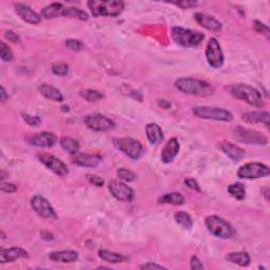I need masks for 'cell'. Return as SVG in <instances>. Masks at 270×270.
I'll list each match as a JSON object with an SVG mask.
<instances>
[{"label": "cell", "instance_id": "cell-1", "mask_svg": "<svg viewBox=\"0 0 270 270\" xmlns=\"http://www.w3.org/2000/svg\"><path fill=\"white\" fill-rule=\"evenodd\" d=\"M175 87L179 91L201 97L210 96L215 93V89L209 83L202 79H196L191 77H183L175 80Z\"/></svg>", "mask_w": 270, "mask_h": 270}, {"label": "cell", "instance_id": "cell-2", "mask_svg": "<svg viewBox=\"0 0 270 270\" xmlns=\"http://www.w3.org/2000/svg\"><path fill=\"white\" fill-rule=\"evenodd\" d=\"M228 92L233 97L238 98L256 108H261L264 106L263 97L260 91L246 84H235L227 87Z\"/></svg>", "mask_w": 270, "mask_h": 270}, {"label": "cell", "instance_id": "cell-3", "mask_svg": "<svg viewBox=\"0 0 270 270\" xmlns=\"http://www.w3.org/2000/svg\"><path fill=\"white\" fill-rule=\"evenodd\" d=\"M87 4L95 17L100 16L115 17L120 15L125 9V3L120 0H91Z\"/></svg>", "mask_w": 270, "mask_h": 270}, {"label": "cell", "instance_id": "cell-4", "mask_svg": "<svg viewBox=\"0 0 270 270\" xmlns=\"http://www.w3.org/2000/svg\"><path fill=\"white\" fill-rule=\"evenodd\" d=\"M171 37L176 45L183 48L198 47L205 39V35L203 33L182 27H173L171 29Z\"/></svg>", "mask_w": 270, "mask_h": 270}, {"label": "cell", "instance_id": "cell-5", "mask_svg": "<svg viewBox=\"0 0 270 270\" xmlns=\"http://www.w3.org/2000/svg\"><path fill=\"white\" fill-rule=\"evenodd\" d=\"M208 231L219 239H231L235 235L233 227L217 216H209L205 219Z\"/></svg>", "mask_w": 270, "mask_h": 270}, {"label": "cell", "instance_id": "cell-6", "mask_svg": "<svg viewBox=\"0 0 270 270\" xmlns=\"http://www.w3.org/2000/svg\"><path fill=\"white\" fill-rule=\"evenodd\" d=\"M196 117L216 121H232L233 115L230 111L224 108L209 107V106H196L192 109Z\"/></svg>", "mask_w": 270, "mask_h": 270}, {"label": "cell", "instance_id": "cell-7", "mask_svg": "<svg viewBox=\"0 0 270 270\" xmlns=\"http://www.w3.org/2000/svg\"><path fill=\"white\" fill-rule=\"evenodd\" d=\"M113 145L117 150L134 161L141 159L145 152L143 145L134 138H114Z\"/></svg>", "mask_w": 270, "mask_h": 270}, {"label": "cell", "instance_id": "cell-8", "mask_svg": "<svg viewBox=\"0 0 270 270\" xmlns=\"http://www.w3.org/2000/svg\"><path fill=\"white\" fill-rule=\"evenodd\" d=\"M269 167L262 162H247L238 170V176L244 179H256L268 176Z\"/></svg>", "mask_w": 270, "mask_h": 270}, {"label": "cell", "instance_id": "cell-9", "mask_svg": "<svg viewBox=\"0 0 270 270\" xmlns=\"http://www.w3.org/2000/svg\"><path fill=\"white\" fill-rule=\"evenodd\" d=\"M206 59L210 67L219 69L224 64V54L222 48L219 46L218 40L215 37H211L206 46Z\"/></svg>", "mask_w": 270, "mask_h": 270}, {"label": "cell", "instance_id": "cell-10", "mask_svg": "<svg viewBox=\"0 0 270 270\" xmlns=\"http://www.w3.org/2000/svg\"><path fill=\"white\" fill-rule=\"evenodd\" d=\"M84 122L88 129L95 131V132H106V131H109L115 127L113 120L97 113L89 114L84 118Z\"/></svg>", "mask_w": 270, "mask_h": 270}, {"label": "cell", "instance_id": "cell-11", "mask_svg": "<svg viewBox=\"0 0 270 270\" xmlns=\"http://www.w3.org/2000/svg\"><path fill=\"white\" fill-rule=\"evenodd\" d=\"M37 159L40 162L44 163L48 169H50L56 175L65 176L69 174V169L67 166H65V163L59 159L54 157V155L48 154V153H38Z\"/></svg>", "mask_w": 270, "mask_h": 270}, {"label": "cell", "instance_id": "cell-12", "mask_svg": "<svg viewBox=\"0 0 270 270\" xmlns=\"http://www.w3.org/2000/svg\"><path fill=\"white\" fill-rule=\"evenodd\" d=\"M108 188L113 198H115L117 201L129 203L134 199V191L132 188H130L124 182L113 179L109 183Z\"/></svg>", "mask_w": 270, "mask_h": 270}, {"label": "cell", "instance_id": "cell-13", "mask_svg": "<svg viewBox=\"0 0 270 270\" xmlns=\"http://www.w3.org/2000/svg\"><path fill=\"white\" fill-rule=\"evenodd\" d=\"M234 135L235 137H238L240 141L242 142H245L247 144H250V145H262L264 146L267 144V137L262 134L260 132H258V131H253V130H250V129H245L241 126L236 127L234 130Z\"/></svg>", "mask_w": 270, "mask_h": 270}, {"label": "cell", "instance_id": "cell-14", "mask_svg": "<svg viewBox=\"0 0 270 270\" xmlns=\"http://www.w3.org/2000/svg\"><path fill=\"white\" fill-rule=\"evenodd\" d=\"M31 207L36 214L45 218H56L57 215L52 205L42 195H35L31 199Z\"/></svg>", "mask_w": 270, "mask_h": 270}, {"label": "cell", "instance_id": "cell-15", "mask_svg": "<svg viewBox=\"0 0 270 270\" xmlns=\"http://www.w3.org/2000/svg\"><path fill=\"white\" fill-rule=\"evenodd\" d=\"M28 143L31 146L38 147V148H51L57 143V136L54 133L44 131L31 135L28 138Z\"/></svg>", "mask_w": 270, "mask_h": 270}, {"label": "cell", "instance_id": "cell-16", "mask_svg": "<svg viewBox=\"0 0 270 270\" xmlns=\"http://www.w3.org/2000/svg\"><path fill=\"white\" fill-rule=\"evenodd\" d=\"M15 12L19 17L28 23L31 24H38L42 21V17L32 10V7L24 3H16L15 4Z\"/></svg>", "mask_w": 270, "mask_h": 270}, {"label": "cell", "instance_id": "cell-17", "mask_svg": "<svg viewBox=\"0 0 270 270\" xmlns=\"http://www.w3.org/2000/svg\"><path fill=\"white\" fill-rule=\"evenodd\" d=\"M72 162L77 166L86 167V168H95L102 162V158L100 155L77 153L72 155Z\"/></svg>", "mask_w": 270, "mask_h": 270}, {"label": "cell", "instance_id": "cell-18", "mask_svg": "<svg viewBox=\"0 0 270 270\" xmlns=\"http://www.w3.org/2000/svg\"><path fill=\"white\" fill-rule=\"evenodd\" d=\"M179 152V142L177 138L172 137L163 146L161 154V160L163 163H169L172 162Z\"/></svg>", "mask_w": 270, "mask_h": 270}, {"label": "cell", "instance_id": "cell-19", "mask_svg": "<svg viewBox=\"0 0 270 270\" xmlns=\"http://www.w3.org/2000/svg\"><path fill=\"white\" fill-rule=\"evenodd\" d=\"M218 148L222 150L227 157L233 162H239L245 157V150L242 149L241 147L236 146L230 142L223 141L218 144Z\"/></svg>", "mask_w": 270, "mask_h": 270}, {"label": "cell", "instance_id": "cell-20", "mask_svg": "<svg viewBox=\"0 0 270 270\" xmlns=\"http://www.w3.org/2000/svg\"><path fill=\"white\" fill-rule=\"evenodd\" d=\"M194 19L200 26L205 28L206 30L218 32L222 30V23H220L214 16H210L205 13H196L194 15Z\"/></svg>", "mask_w": 270, "mask_h": 270}, {"label": "cell", "instance_id": "cell-21", "mask_svg": "<svg viewBox=\"0 0 270 270\" xmlns=\"http://www.w3.org/2000/svg\"><path fill=\"white\" fill-rule=\"evenodd\" d=\"M22 258H29L28 252L19 247H12L0 250V263H12L16 260Z\"/></svg>", "mask_w": 270, "mask_h": 270}, {"label": "cell", "instance_id": "cell-22", "mask_svg": "<svg viewBox=\"0 0 270 270\" xmlns=\"http://www.w3.org/2000/svg\"><path fill=\"white\" fill-rule=\"evenodd\" d=\"M49 259L56 263H73L78 259V253L74 250H62V251H52L49 255Z\"/></svg>", "mask_w": 270, "mask_h": 270}, {"label": "cell", "instance_id": "cell-23", "mask_svg": "<svg viewBox=\"0 0 270 270\" xmlns=\"http://www.w3.org/2000/svg\"><path fill=\"white\" fill-rule=\"evenodd\" d=\"M244 121L248 124H265L266 127H269V119L270 115L266 111H255V112H247L242 115Z\"/></svg>", "mask_w": 270, "mask_h": 270}, {"label": "cell", "instance_id": "cell-24", "mask_svg": "<svg viewBox=\"0 0 270 270\" xmlns=\"http://www.w3.org/2000/svg\"><path fill=\"white\" fill-rule=\"evenodd\" d=\"M146 135L152 145H159L163 140V132L158 124H148L146 126Z\"/></svg>", "mask_w": 270, "mask_h": 270}, {"label": "cell", "instance_id": "cell-25", "mask_svg": "<svg viewBox=\"0 0 270 270\" xmlns=\"http://www.w3.org/2000/svg\"><path fill=\"white\" fill-rule=\"evenodd\" d=\"M65 6L62 3L59 2H53L51 4L47 5L42 10V17L46 19H54L59 17V16H63Z\"/></svg>", "mask_w": 270, "mask_h": 270}, {"label": "cell", "instance_id": "cell-26", "mask_svg": "<svg viewBox=\"0 0 270 270\" xmlns=\"http://www.w3.org/2000/svg\"><path fill=\"white\" fill-rule=\"evenodd\" d=\"M38 90H39L40 94H42L43 96H45L46 98H48V100H50V101L55 102V103L63 102V95L58 89L44 84V85L39 86Z\"/></svg>", "mask_w": 270, "mask_h": 270}, {"label": "cell", "instance_id": "cell-27", "mask_svg": "<svg viewBox=\"0 0 270 270\" xmlns=\"http://www.w3.org/2000/svg\"><path fill=\"white\" fill-rule=\"evenodd\" d=\"M226 260L232 264L239 265L241 267L248 266L250 264V257L247 252L238 251V252H230L226 256Z\"/></svg>", "mask_w": 270, "mask_h": 270}, {"label": "cell", "instance_id": "cell-28", "mask_svg": "<svg viewBox=\"0 0 270 270\" xmlns=\"http://www.w3.org/2000/svg\"><path fill=\"white\" fill-rule=\"evenodd\" d=\"M160 204H170L173 206H181L184 204L185 199L179 192H170L162 195L158 200Z\"/></svg>", "mask_w": 270, "mask_h": 270}, {"label": "cell", "instance_id": "cell-29", "mask_svg": "<svg viewBox=\"0 0 270 270\" xmlns=\"http://www.w3.org/2000/svg\"><path fill=\"white\" fill-rule=\"evenodd\" d=\"M98 257H100L103 261L107 262V263L111 264H116V263H121V262L126 261V258L124 256L119 255V253L113 252L110 250H106L102 249L98 251Z\"/></svg>", "mask_w": 270, "mask_h": 270}, {"label": "cell", "instance_id": "cell-30", "mask_svg": "<svg viewBox=\"0 0 270 270\" xmlns=\"http://www.w3.org/2000/svg\"><path fill=\"white\" fill-rule=\"evenodd\" d=\"M60 145L62 147V149L71 155H75L79 153L80 146L79 143L76 140H74V138L62 137L60 140Z\"/></svg>", "mask_w": 270, "mask_h": 270}, {"label": "cell", "instance_id": "cell-31", "mask_svg": "<svg viewBox=\"0 0 270 270\" xmlns=\"http://www.w3.org/2000/svg\"><path fill=\"white\" fill-rule=\"evenodd\" d=\"M63 16L64 17L75 18V19H79V20H84V21L89 19V16L85 11L78 9V7H73V6H68V7L65 6Z\"/></svg>", "mask_w": 270, "mask_h": 270}, {"label": "cell", "instance_id": "cell-32", "mask_svg": "<svg viewBox=\"0 0 270 270\" xmlns=\"http://www.w3.org/2000/svg\"><path fill=\"white\" fill-rule=\"evenodd\" d=\"M227 191L233 199L239 200V201L244 200L245 195H246V190H245V187L242 183H234V184L229 185Z\"/></svg>", "mask_w": 270, "mask_h": 270}, {"label": "cell", "instance_id": "cell-33", "mask_svg": "<svg viewBox=\"0 0 270 270\" xmlns=\"http://www.w3.org/2000/svg\"><path fill=\"white\" fill-rule=\"evenodd\" d=\"M174 219L179 226L183 227L184 229H188V230L191 229L193 226L192 218L189 215L187 214V212H184V211L176 212V214L174 215Z\"/></svg>", "mask_w": 270, "mask_h": 270}, {"label": "cell", "instance_id": "cell-34", "mask_svg": "<svg viewBox=\"0 0 270 270\" xmlns=\"http://www.w3.org/2000/svg\"><path fill=\"white\" fill-rule=\"evenodd\" d=\"M79 95L86 100L87 102L90 103H95L98 101H102L104 98V94L100 91H96V90L92 89H85V90H80Z\"/></svg>", "mask_w": 270, "mask_h": 270}, {"label": "cell", "instance_id": "cell-35", "mask_svg": "<svg viewBox=\"0 0 270 270\" xmlns=\"http://www.w3.org/2000/svg\"><path fill=\"white\" fill-rule=\"evenodd\" d=\"M117 176L119 179L124 182H133L134 179L136 178V174L132 171L126 169V168H119L117 170Z\"/></svg>", "mask_w": 270, "mask_h": 270}, {"label": "cell", "instance_id": "cell-36", "mask_svg": "<svg viewBox=\"0 0 270 270\" xmlns=\"http://www.w3.org/2000/svg\"><path fill=\"white\" fill-rule=\"evenodd\" d=\"M0 56H1V59L5 62L13 59V52L11 48L3 42H0Z\"/></svg>", "mask_w": 270, "mask_h": 270}, {"label": "cell", "instance_id": "cell-37", "mask_svg": "<svg viewBox=\"0 0 270 270\" xmlns=\"http://www.w3.org/2000/svg\"><path fill=\"white\" fill-rule=\"evenodd\" d=\"M65 47H67L69 50L73 51V52H79L84 49V44L81 40H78V39H68L67 42H65Z\"/></svg>", "mask_w": 270, "mask_h": 270}, {"label": "cell", "instance_id": "cell-38", "mask_svg": "<svg viewBox=\"0 0 270 270\" xmlns=\"http://www.w3.org/2000/svg\"><path fill=\"white\" fill-rule=\"evenodd\" d=\"M52 72L54 73L55 75L65 76V75H68V73H69V67H68V64H65L63 62L55 63L52 65Z\"/></svg>", "mask_w": 270, "mask_h": 270}, {"label": "cell", "instance_id": "cell-39", "mask_svg": "<svg viewBox=\"0 0 270 270\" xmlns=\"http://www.w3.org/2000/svg\"><path fill=\"white\" fill-rule=\"evenodd\" d=\"M22 117H23V120L32 127L39 126L40 122H42V120H40L38 116H33V115H30V114H22Z\"/></svg>", "mask_w": 270, "mask_h": 270}, {"label": "cell", "instance_id": "cell-40", "mask_svg": "<svg viewBox=\"0 0 270 270\" xmlns=\"http://www.w3.org/2000/svg\"><path fill=\"white\" fill-rule=\"evenodd\" d=\"M177 6L181 7V9H192V7L198 5L196 1H190V0H181V1H173L171 2Z\"/></svg>", "mask_w": 270, "mask_h": 270}, {"label": "cell", "instance_id": "cell-41", "mask_svg": "<svg viewBox=\"0 0 270 270\" xmlns=\"http://www.w3.org/2000/svg\"><path fill=\"white\" fill-rule=\"evenodd\" d=\"M253 27H255L256 31L259 32V33H262V34H265V35H269V28L266 26V24L262 23L261 21L259 20H256L255 22H253Z\"/></svg>", "mask_w": 270, "mask_h": 270}, {"label": "cell", "instance_id": "cell-42", "mask_svg": "<svg viewBox=\"0 0 270 270\" xmlns=\"http://www.w3.org/2000/svg\"><path fill=\"white\" fill-rule=\"evenodd\" d=\"M87 178H88V181L93 184L94 186L96 187H103L104 185V179L101 177V176H98V175H95V174H88L87 175Z\"/></svg>", "mask_w": 270, "mask_h": 270}, {"label": "cell", "instance_id": "cell-43", "mask_svg": "<svg viewBox=\"0 0 270 270\" xmlns=\"http://www.w3.org/2000/svg\"><path fill=\"white\" fill-rule=\"evenodd\" d=\"M185 184H186V186L188 188H189V189L194 190V191H198V192H201L200 185H199L198 182L195 181V179H193V178H186L185 179Z\"/></svg>", "mask_w": 270, "mask_h": 270}, {"label": "cell", "instance_id": "cell-44", "mask_svg": "<svg viewBox=\"0 0 270 270\" xmlns=\"http://www.w3.org/2000/svg\"><path fill=\"white\" fill-rule=\"evenodd\" d=\"M4 37L9 40V42L13 43V44H17L20 42V38L19 36L16 34V33H14L13 31H6L5 34H4Z\"/></svg>", "mask_w": 270, "mask_h": 270}, {"label": "cell", "instance_id": "cell-45", "mask_svg": "<svg viewBox=\"0 0 270 270\" xmlns=\"http://www.w3.org/2000/svg\"><path fill=\"white\" fill-rule=\"evenodd\" d=\"M190 266L193 270H202L204 269V265L198 257H192L190 261Z\"/></svg>", "mask_w": 270, "mask_h": 270}, {"label": "cell", "instance_id": "cell-46", "mask_svg": "<svg viewBox=\"0 0 270 270\" xmlns=\"http://www.w3.org/2000/svg\"><path fill=\"white\" fill-rule=\"evenodd\" d=\"M1 190L6 193H14L17 191V186L11 183H2Z\"/></svg>", "mask_w": 270, "mask_h": 270}, {"label": "cell", "instance_id": "cell-47", "mask_svg": "<svg viewBox=\"0 0 270 270\" xmlns=\"http://www.w3.org/2000/svg\"><path fill=\"white\" fill-rule=\"evenodd\" d=\"M140 267L142 269H167L166 267H163L159 264H155V263H151V262H149V263H147V264H143Z\"/></svg>", "mask_w": 270, "mask_h": 270}, {"label": "cell", "instance_id": "cell-48", "mask_svg": "<svg viewBox=\"0 0 270 270\" xmlns=\"http://www.w3.org/2000/svg\"><path fill=\"white\" fill-rule=\"evenodd\" d=\"M7 100H9V95L6 94V91L4 87H1V103L4 104Z\"/></svg>", "mask_w": 270, "mask_h": 270}]
</instances>
